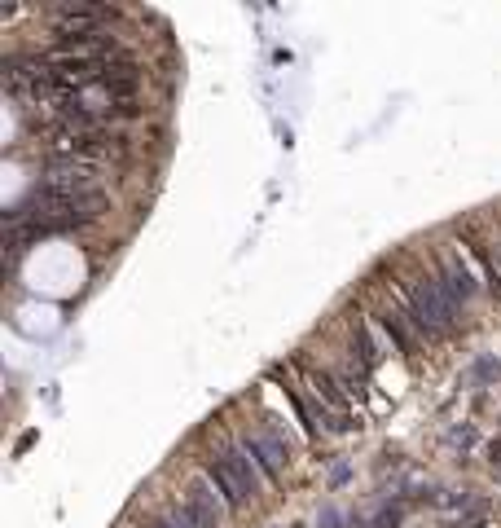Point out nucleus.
<instances>
[{
  "label": "nucleus",
  "mask_w": 501,
  "mask_h": 528,
  "mask_svg": "<svg viewBox=\"0 0 501 528\" xmlns=\"http://www.w3.org/2000/svg\"><path fill=\"white\" fill-rule=\"evenodd\" d=\"M207 476L220 484V493L229 498V506H242L247 498L260 493V462L251 458L247 445H225L216 458H211Z\"/></svg>",
  "instance_id": "obj_1"
},
{
  "label": "nucleus",
  "mask_w": 501,
  "mask_h": 528,
  "mask_svg": "<svg viewBox=\"0 0 501 528\" xmlns=\"http://www.w3.org/2000/svg\"><path fill=\"white\" fill-rule=\"evenodd\" d=\"M409 317L431 335H444V330H453V300L444 295L440 282L422 278L409 286Z\"/></svg>",
  "instance_id": "obj_2"
},
{
  "label": "nucleus",
  "mask_w": 501,
  "mask_h": 528,
  "mask_svg": "<svg viewBox=\"0 0 501 528\" xmlns=\"http://www.w3.org/2000/svg\"><path fill=\"white\" fill-rule=\"evenodd\" d=\"M44 185L58 194H106L102 190V163H80V159H53Z\"/></svg>",
  "instance_id": "obj_3"
},
{
  "label": "nucleus",
  "mask_w": 501,
  "mask_h": 528,
  "mask_svg": "<svg viewBox=\"0 0 501 528\" xmlns=\"http://www.w3.org/2000/svg\"><path fill=\"white\" fill-rule=\"evenodd\" d=\"M225 502L229 498H220V484L211 476H198L185 493V511L194 515L198 528H220V520H225Z\"/></svg>",
  "instance_id": "obj_4"
},
{
  "label": "nucleus",
  "mask_w": 501,
  "mask_h": 528,
  "mask_svg": "<svg viewBox=\"0 0 501 528\" xmlns=\"http://www.w3.org/2000/svg\"><path fill=\"white\" fill-rule=\"evenodd\" d=\"M242 445L251 449V458L260 462L269 476H277V471H286V440H277V432H269V427H260V432H251Z\"/></svg>",
  "instance_id": "obj_5"
},
{
  "label": "nucleus",
  "mask_w": 501,
  "mask_h": 528,
  "mask_svg": "<svg viewBox=\"0 0 501 528\" xmlns=\"http://www.w3.org/2000/svg\"><path fill=\"white\" fill-rule=\"evenodd\" d=\"M150 528H198L194 524V515L185 511V506H176V511H167V515H159V520H154Z\"/></svg>",
  "instance_id": "obj_6"
},
{
  "label": "nucleus",
  "mask_w": 501,
  "mask_h": 528,
  "mask_svg": "<svg viewBox=\"0 0 501 528\" xmlns=\"http://www.w3.org/2000/svg\"><path fill=\"white\" fill-rule=\"evenodd\" d=\"M444 278H449V286H453V291H458V295H471V273H466V269H458V264H453V260H449V269H444Z\"/></svg>",
  "instance_id": "obj_7"
},
{
  "label": "nucleus",
  "mask_w": 501,
  "mask_h": 528,
  "mask_svg": "<svg viewBox=\"0 0 501 528\" xmlns=\"http://www.w3.org/2000/svg\"><path fill=\"white\" fill-rule=\"evenodd\" d=\"M313 388H317L321 396H326V401H330V405H343V396H339V392H334V383H330V374H313Z\"/></svg>",
  "instance_id": "obj_8"
}]
</instances>
